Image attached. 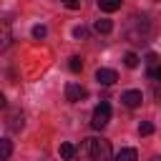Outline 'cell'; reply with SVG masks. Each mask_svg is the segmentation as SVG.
<instances>
[{"instance_id": "cell-17", "label": "cell", "mask_w": 161, "mask_h": 161, "mask_svg": "<svg viewBox=\"0 0 161 161\" xmlns=\"http://www.w3.org/2000/svg\"><path fill=\"white\" fill-rule=\"evenodd\" d=\"M73 35H75V38H78V40H80V38H86V35H88V30H86V28H83V25H78V28H75V30H73Z\"/></svg>"}, {"instance_id": "cell-20", "label": "cell", "mask_w": 161, "mask_h": 161, "mask_svg": "<svg viewBox=\"0 0 161 161\" xmlns=\"http://www.w3.org/2000/svg\"><path fill=\"white\" fill-rule=\"evenodd\" d=\"M153 161H161V158H153Z\"/></svg>"}, {"instance_id": "cell-11", "label": "cell", "mask_w": 161, "mask_h": 161, "mask_svg": "<svg viewBox=\"0 0 161 161\" xmlns=\"http://www.w3.org/2000/svg\"><path fill=\"white\" fill-rule=\"evenodd\" d=\"M123 63H126V68H136L138 65V55L136 53H126L123 55Z\"/></svg>"}, {"instance_id": "cell-14", "label": "cell", "mask_w": 161, "mask_h": 161, "mask_svg": "<svg viewBox=\"0 0 161 161\" xmlns=\"http://www.w3.org/2000/svg\"><path fill=\"white\" fill-rule=\"evenodd\" d=\"M45 35H48V28H45V25H35V28H33V38H35V40H43Z\"/></svg>"}, {"instance_id": "cell-2", "label": "cell", "mask_w": 161, "mask_h": 161, "mask_svg": "<svg viewBox=\"0 0 161 161\" xmlns=\"http://www.w3.org/2000/svg\"><path fill=\"white\" fill-rule=\"evenodd\" d=\"M108 121H111V106H108L106 101H101V103L93 108L91 126H93L96 131H101V128H106V126H108Z\"/></svg>"}, {"instance_id": "cell-3", "label": "cell", "mask_w": 161, "mask_h": 161, "mask_svg": "<svg viewBox=\"0 0 161 161\" xmlns=\"http://www.w3.org/2000/svg\"><path fill=\"white\" fill-rule=\"evenodd\" d=\"M88 96V91L80 86V83H68L65 86V98L70 101V103H78V101H83Z\"/></svg>"}, {"instance_id": "cell-18", "label": "cell", "mask_w": 161, "mask_h": 161, "mask_svg": "<svg viewBox=\"0 0 161 161\" xmlns=\"http://www.w3.org/2000/svg\"><path fill=\"white\" fill-rule=\"evenodd\" d=\"M63 5L70 8V10H75V8H80V0H63Z\"/></svg>"}, {"instance_id": "cell-10", "label": "cell", "mask_w": 161, "mask_h": 161, "mask_svg": "<svg viewBox=\"0 0 161 161\" xmlns=\"http://www.w3.org/2000/svg\"><path fill=\"white\" fill-rule=\"evenodd\" d=\"M10 153H13V143H10L8 138H3V141H0V161H8Z\"/></svg>"}, {"instance_id": "cell-12", "label": "cell", "mask_w": 161, "mask_h": 161, "mask_svg": "<svg viewBox=\"0 0 161 161\" xmlns=\"http://www.w3.org/2000/svg\"><path fill=\"white\" fill-rule=\"evenodd\" d=\"M68 68H70L73 73H80V70H83V60H80L78 55H73V58H70V63H68Z\"/></svg>"}, {"instance_id": "cell-5", "label": "cell", "mask_w": 161, "mask_h": 161, "mask_svg": "<svg viewBox=\"0 0 161 161\" xmlns=\"http://www.w3.org/2000/svg\"><path fill=\"white\" fill-rule=\"evenodd\" d=\"M121 101H123V106H128V108H136V106H141V101H143V93H141V91H126V93L121 96Z\"/></svg>"}, {"instance_id": "cell-6", "label": "cell", "mask_w": 161, "mask_h": 161, "mask_svg": "<svg viewBox=\"0 0 161 161\" xmlns=\"http://www.w3.org/2000/svg\"><path fill=\"white\" fill-rule=\"evenodd\" d=\"M58 153H60V158H65V161H70V158H75V156H78V148H75L73 143H60V148H58Z\"/></svg>"}, {"instance_id": "cell-1", "label": "cell", "mask_w": 161, "mask_h": 161, "mask_svg": "<svg viewBox=\"0 0 161 161\" xmlns=\"http://www.w3.org/2000/svg\"><path fill=\"white\" fill-rule=\"evenodd\" d=\"M78 161H113L111 143L106 138H86L78 148Z\"/></svg>"}, {"instance_id": "cell-16", "label": "cell", "mask_w": 161, "mask_h": 161, "mask_svg": "<svg viewBox=\"0 0 161 161\" xmlns=\"http://www.w3.org/2000/svg\"><path fill=\"white\" fill-rule=\"evenodd\" d=\"M148 78H153V80L161 83V65H151L148 68Z\"/></svg>"}, {"instance_id": "cell-7", "label": "cell", "mask_w": 161, "mask_h": 161, "mask_svg": "<svg viewBox=\"0 0 161 161\" xmlns=\"http://www.w3.org/2000/svg\"><path fill=\"white\" fill-rule=\"evenodd\" d=\"M113 161H138V153H136V148H121Z\"/></svg>"}, {"instance_id": "cell-13", "label": "cell", "mask_w": 161, "mask_h": 161, "mask_svg": "<svg viewBox=\"0 0 161 161\" xmlns=\"http://www.w3.org/2000/svg\"><path fill=\"white\" fill-rule=\"evenodd\" d=\"M138 133H141V136H151V133H153V123L141 121V123H138Z\"/></svg>"}, {"instance_id": "cell-8", "label": "cell", "mask_w": 161, "mask_h": 161, "mask_svg": "<svg viewBox=\"0 0 161 161\" xmlns=\"http://www.w3.org/2000/svg\"><path fill=\"white\" fill-rule=\"evenodd\" d=\"M121 3H123V0H98V8H101L103 13H116V10L121 8Z\"/></svg>"}, {"instance_id": "cell-15", "label": "cell", "mask_w": 161, "mask_h": 161, "mask_svg": "<svg viewBox=\"0 0 161 161\" xmlns=\"http://www.w3.org/2000/svg\"><path fill=\"white\" fill-rule=\"evenodd\" d=\"M10 45V28H8V23H3V50Z\"/></svg>"}, {"instance_id": "cell-4", "label": "cell", "mask_w": 161, "mask_h": 161, "mask_svg": "<svg viewBox=\"0 0 161 161\" xmlns=\"http://www.w3.org/2000/svg\"><path fill=\"white\" fill-rule=\"evenodd\" d=\"M96 80H98L101 86H113V83L118 80V73H116L113 68H98V70H96Z\"/></svg>"}, {"instance_id": "cell-9", "label": "cell", "mask_w": 161, "mask_h": 161, "mask_svg": "<svg viewBox=\"0 0 161 161\" xmlns=\"http://www.w3.org/2000/svg\"><path fill=\"white\" fill-rule=\"evenodd\" d=\"M93 30H96V33H103V35H106V33H111V30H113V23H111V20H106V18H103V20H96Z\"/></svg>"}, {"instance_id": "cell-19", "label": "cell", "mask_w": 161, "mask_h": 161, "mask_svg": "<svg viewBox=\"0 0 161 161\" xmlns=\"http://www.w3.org/2000/svg\"><path fill=\"white\" fill-rule=\"evenodd\" d=\"M156 60H158L156 53H148V55H146V63H148V65H156Z\"/></svg>"}]
</instances>
